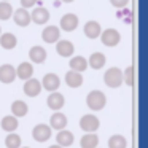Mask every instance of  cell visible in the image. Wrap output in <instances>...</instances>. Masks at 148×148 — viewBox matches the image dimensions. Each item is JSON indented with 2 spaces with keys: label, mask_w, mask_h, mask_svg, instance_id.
I'll list each match as a JSON object with an SVG mask.
<instances>
[{
  "label": "cell",
  "mask_w": 148,
  "mask_h": 148,
  "mask_svg": "<svg viewBox=\"0 0 148 148\" xmlns=\"http://www.w3.org/2000/svg\"><path fill=\"white\" fill-rule=\"evenodd\" d=\"M2 2H10V0H2Z\"/></svg>",
  "instance_id": "35"
},
{
  "label": "cell",
  "mask_w": 148,
  "mask_h": 148,
  "mask_svg": "<svg viewBox=\"0 0 148 148\" xmlns=\"http://www.w3.org/2000/svg\"><path fill=\"white\" fill-rule=\"evenodd\" d=\"M103 83L108 88H119L123 84V70L118 67H110L103 73Z\"/></svg>",
  "instance_id": "2"
},
{
  "label": "cell",
  "mask_w": 148,
  "mask_h": 148,
  "mask_svg": "<svg viewBox=\"0 0 148 148\" xmlns=\"http://www.w3.org/2000/svg\"><path fill=\"white\" fill-rule=\"evenodd\" d=\"M23 89H24V94H26L27 97H37L42 92L43 88H42V83H40L37 78H29V80H26Z\"/></svg>",
  "instance_id": "8"
},
{
  "label": "cell",
  "mask_w": 148,
  "mask_h": 148,
  "mask_svg": "<svg viewBox=\"0 0 148 148\" xmlns=\"http://www.w3.org/2000/svg\"><path fill=\"white\" fill-rule=\"evenodd\" d=\"M38 0H21V8H26V10H29V8H32L34 5L37 3Z\"/></svg>",
  "instance_id": "32"
},
{
  "label": "cell",
  "mask_w": 148,
  "mask_h": 148,
  "mask_svg": "<svg viewBox=\"0 0 148 148\" xmlns=\"http://www.w3.org/2000/svg\"><path fill=\"white\" fill-rule=\"evenodd\" d=\"M88 69V59L83 58V56H72L70 59V70L75 72H84Z\"/></svg>",
  "instance_id": "26"
},
{
  "label": "cell",
  "mask_w": 148,
  "mask_h": 148,
  "mask_svg": "<svg viewBox=\"0 0 148 148\" xmlns=\"http://www.w3.org/2000/svg\"><path fill=\"white\" fill-rule=\"evenodd\" d=\"M110 3L115 8H126L129 5V0H110Z\"/></svg>",
  "instance_id": "31"
},
{
  "label": "cell",
  "mask_w": 148,
  "mask_h": 148,
  "mask_svg": "<svg viewBox=\"0 0 148 148\" xmlns=\"http://www.w3.org/2000/svg\"><path fill=\"white\" fill-rule=\"evenodd\" d=\"M99 37H100V42L108 48H113V46L119 45V42H121V35L116 29H105L100 32Z\"/></svg>",
  "instance_id": "3"
},
{
  "label": "cell",
  "mask_w": 148,
  "mask_h": 148,
  "mask_svg": "<svg viewBox=\"0 0 148 148\" xmlns=\"http://www.w3.org/2000/svg\"><path fill=\"white\" fill-rule=\"evenodd\" d=\"M2 129H3L5 132H14L18 129V126H19V121H18L16 116L13 115H7L2 118Z\"/></svg>",
  "instance_id": "25"
},
{
  "label": "cell",
  "mask_w": 148,
  "mask_h": 148,
  "mask_svg": "<svg viewBox=\"0 0 148 148\" xmlns=\"http://www.w3.org/2000/svg\"><path fill=\"white\" fill-rule=\"evenodd\" d=\"M0 34H2V27H0Z\"/></svg>",
  "instance_id": "37"
},
{
  "label": "cell",
  "mask_w": 148,
  "mask_h": 148,
  "mask_svg": "<svg viewBox=\"0 0 148 148\" xmlns=\"http://www.w3.org/2000/svg\"><path fill=\"white\" fill-rule=\"evenodd\" d=\"M46 56H48V53L42 46H32L29 49V59L34 64H43L46 61Z\"/></svg>",
  "instance_id": "15"
},
{
  "label": "cell",
  "mask_w": 148,
  "mask_h": 148,
  "mask_svg": "<svg viewBox=\"0 0 148 148\" xmlns=\"http://www.w3.org/2000/svg\"><path fill=\"white\" fill-rule=\"evenodd\" d=\"M105 62H107L105 54L97 51V53H92V54L89 56V59H88V67L94 69V70H100V69L105 65Z\"/></svg>",
  "instance_id": "18"
},
{
  "label": "cell",
  "mask_w": 148,
  "mask_h": 148,
  "mask_svg": "<svg viewBox=\"0 0 148 148\" xmlns=\"http://www.w3.org/2000/svg\"><path fill=\"white\" fill-rule=\"evenodd\" d=\"M53 135V129L49 127V124H45V123H40V124H37L35 127L32 129V137L35 142H40V143H43V142L49 140Z\"/></svg>",
  "instance_id": "4"
},
{
  "label": "cell",
  "mask_w": 148,
  "mask_h": 148,
  "mask_svg": "<svg viewBox=\"0 0 148 148\" xmlns=\"http://www.w3.org/2000/svg\"><path fill=\"white\" fill-rule=\"evenodd\" d=\"M49 127L56 129V131H62L67 127V116L61 112H54L49 118Z\"/></svg>",
  "instance_id": "13"
},
{
  "label": "cell",
  "mask_w": 148,
  "mask_h": 148,
  "mask_svg": "<svg viewBox=\"0 0 148 148\" xmlns=\"http://www.w3.org/2000/svg\"><path fill=\"white\" fill-rule=\"evenodd\" d=\"M78 16L75 13H65L64 16L59 21V29L64 30V32H73L78 27Z\"/></svg>",
  "instance_id": "5"
},
{
  "label": "cell",
  "mask_w": 148,
  "mask_h": 148,
  "mask_svg": "<svg viewBox=\"0 0 148 148\" xmlns=\"http://www.w3.org/2000/svg\"><path fill=\"white\" fill-rule=\"evenodd\" d=\"M42 38L46 43H56L61 40V29L58 26H46L42 32Z\"/></svg>",
  "instance_id": "12"
},
{
  "label": "cell",
  "mask_w": 148,
  "mask_h": 148,
  "mask_svg": "<svg viewBox=\"0 0 148 148\" xmlns=\"http://www.w3.org/2000/svg\"><path fill=\"white\" fill-rule=\"evenodd\" d=\"M16 45H18V38L14 34H11V32L0 34V46L3 49H13V48H16Z\"/></svg>",
  "instance_id": "22"
},
{
  "label": "cell",
  "mask_w": 148,
  "mask_h": 148,
  "mask_svg": "<svg viewBox=\"0 0 148 148\" xmlns=\"http://www.w3.org/2000/svg\"><path fill=\"white\" fill-rule=\"evenodd\" d=\"M99 145V135L96 132H86L80 140L81 148H97Z\"/></svg>",
  "instance_id": "23"
},
{
  "label": "cell",
  "mask_w": 148,
  "mask_h": 148,
  "mask_svg": "<svg viewBox=\"0 0 148 148\" xmlns=\"http://www.w3.org/2000/svg\"><path fill=\"white\" fill-rule=\"evenodd\" d=\"M132 75H134V69H132L131 65H129V67H126V70L123 72V83H124L126 86H132V84H134Z\"/></svg>",
  "instance_id": "30"
},
{
  "label": "cell",
  "mask_w": 148,
  "mask_h": 148,
  "mask_svg": "<svg viewBox=\"0 0 148 148\" xmlns=\"http://www.w3.org/2000/svg\"><path fill=\"white\" fill-rule=\"evenodd\" d=\"M80 127L83 129L84 132H96L97 129L100 127V121L97 116L94 115H83L80 119Z\"/></svg>",
  "instance_id": "6"
},
{
  "label": "cell",
  "mask_w": 148,
  "mask_h": 148,
  "mask_svg": "<svg viewBox=\"0 0 148 148\" xmlns=\"http://www.w3.org/2000/svg\"><path fill=\"white\" fill-rule=\"evenodd\" d=\"M16 23V26L19 27H27L30 24V13L26 10V8H19V10L13 11V16H11Z\"/></svg>",
  "instance_id": "14"
},
{
  "label": "cell",
  "mask_w": 148,
  "mask_h": 148,
  "mask_svg": "<svg viewBox=\"0 0 148 148\" xmlns=\"http://www.w3.org/2000/svg\"><path fill=\"white\" fill-rule=\"evenodd\" d=\"M34 75V67L30 62H21L16 67V78H21V80H29Z\"/></svg>",
  "instance_id": "21"
},
{
  "label": "cell",
  "mask_w": 148,
  "mask_h": 148,
  "mask_svg": "<svg viewBox=\"0 0 148 148\" xmlns=\"http://www.w3.org/2000/svg\"><path fill=\"white\" fill-rule=\"evenodd\" d=\"M16 80V67L11 64L0 65V83L10 84Z\"/></svg>",
  "instance_id": "7"
},
{
  "label": "cell",
  "mask_w": 148,
  "mask_h": 148,
  "mask_svg": "<svg viewBox=\"0 0 148 148\" xmlns=\"http://www.w3.org/2000/svg\"><path fill=\"white\" fill-rule=\"evenodd\" d=\"M40 83H42L43 89L53 92V91H58L59 89V86H61V78H59L56 73H46Z\"/></svg>",
  "instance_id": "10"
},
{
  "label": "cell",
  "mask_w": 148,
  "mask_h": 148,
  "mask_svg": "<svg viewBox=\"0 0 148 148\" xmlns=\"http://www.w3.org/2000/svg\"><path fill=\"white\" fill-rule=\"evenodd\" d=\"M127 147V140L124 135L115 134L108 138V148H126Z\"/></svg>",
  "instance_id": "27"
},
{
  "label": "cell",
  "mask_w": 148,
  "mask_h": 148,
  "mask_svg": "<svg viewBox=\"0 0 148 148\" xmlns=\"http://www.w3.org/2000/svg\"><path fill=\"white\" fill-rule=\"evenodd\" d=\"M46 103H48V107L53 112H59L65 105V97L61 92H58V91H53L48 96V99H46Z\"/></svg>",
  "instance_id": "11"
},
{
  "label": "cell",
  "mask_w": 148,
  "mask_h": 148,
  "mask_svg": "<svg viewBox=\"0 0 148 148\" xmlns=\"http://www.w3.org/2000/svg\"><path fill=\"white\" fill-rule=\"evenodd\" d=\"M61 2H64V3H72V2H75V0H61Z\"/></svg>",
  "instance_id": "34"
},
{
  "label": "cell",
  "mask_w": 148,
  "mask_h": 148,
  "mask_svg": "<svg viewBox=\"0 0 148 148\" xmlns=\"http://www.w3.org/2000/svg\"><path fill=\"white\" fill-rule=\"evenodd\" d=\"M13 11L10 2H0V21H8L13 16Z\"/></svg>",
  "instance_id": "29"
},
{
  "label": "cell",
  "mask_w": 148,
  "mask_h": 148,
  "mask_svg": "<svg viewBox=\"0 0 148 148\" xmlns=\"http://www.w3.org/2000/svg\"><path fill=\"white\" fill-rule=\"evenodd\" d=\"M86 105H88V108L92 110V112H100V110L107 105V96L99 89L91 91L86 96Z\"/></svg>",
  "instance_id": "1"
},
{
  "label": "cell",
  "mask_w": 148,
  "mask_h": 148,
  "mask_svg": "<svg viewBox=\"0 0 148 148\" xmlns=\"http://www.w3.org/2000/svg\"><path fill=\"white\" fill-rule=\"evenodd\" d=\"M83 32H84V35H86L88 38L96 40L97 37L100 35V32H102V27H100V24L97 23V21H88V23L84 24Z\"/></svg>",
  "instance_id": "17"
},
{
  "label": "cell",
  "mask_w": 148,
  "mask_h": 148,
  "mask_svg": "<svg viewBox=\"0 0 148 148\" xmlns=\"http://www.w3.org/2000/svg\"><path fill=\"white\" fill-rule=\"evenodd\" d=\"M21 143H23L21 135L14 134V132H8L7 138H5V147L7 148H19Z\"/></svg>",
  "instance_id": "28"
},
{
  "label": "cell",
  "mask_w": 148,
  "mask_h": 148,
  "mask_svg": "<svg viewBox=\"0 0 148 148\" xmlns=\"http://www.w3.org/2000/svg\"><path fill=\"white\" fill-rule=\"evenodd\" d=\"M27 112H29V105L24 100H14L11 103V115L16 116V118H24Z\"/></svg>",
  "instance_id": "24"
},
{
  "label": "cell",
  "mask_w": 148,
  "mask_h": 148,
  "mask_svg": "<svg viewBox=\"0 0 148 148\" xmlns=\"http://www.w3.org/2000/svg\"><path fill=\"white\" fill-rule=\"evenodd\" d=\"M19 148H29V147H19Z\"/></svg>",
  "instance_id": "36"
},
{
  "label": "cell",
  "mask_w": 148,
  "mask_h": 148,
  "mask_svg": "<svg viewBox=\"0 0 148 148\" xmlns=\"http://www.w3.org/2000/svg\"><path fill=\"white\" fill-rule=\"evenodd\" d=\"M73 140H75L73 132L67 131V129H62V131H58V135H56V142H58V145H61L62 148L73 145Z\"/></svg>",
  "instance_id": "19"
},
{
  "label": "cell",
  "mask_w": 148,
  "mask_h": 148,
  "mask_svg": "<svg viewBox=\"0 0 148 148\" xmlns=\"http://www.w3.org/2000/svg\"><path fill=\"white\" fill-rule=\"evenodd\" d=\"M65 83H67L69 88L75 89V88H80L83 84V75L80 72H75V70H70L65 73Z\"/></svg>",
  "instance_id": "20"
},
{
  "label": "cell",
  "mask_w": 148,
  "mask_h": 148,
  "mask_svg": "<svg viewBox=\"0 0 148 148\" xmlns=\"http://www.w3.org/2000/svg\"><path fill=\"white\" fill-rule=\"evenodd\" d=\"M30 21H34L35 24H46L49 21V11L43 7H38L30 13Z\"/></svg>",
  "instance_id": "16"
},
{
  "label": "cell",
  "mask_w": 148,
  "mask_h": 148,
  "mask_svg": "<svg viewBox=\"0 0 148 148\" xmlns=\"http://www.w3.org/2000/svg\"><path fill=\"white\" fill-rule=\"evenodd\" d=\"M56 53L61 58H72L75 53V46L70 40H58L56 42Z\"/></svg>",
  "instance_id": "9"
},
{
  "label": "cell",
  "mask_w": 148,
  "mask_h": 148,
  "mask_svg": "<svg viewBox=\"0 0 148 148\" xmlns=\"http://www.w3.org/2000/svg\"><path fill=\"white\" fill-rule=\"evenodd\" d=\"M48 148H62V147H61V145L56 143V145H51V147H48Z\"/></svg>",
  "instance_id": "33"
}]
</instances>
